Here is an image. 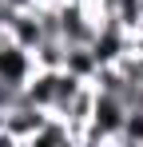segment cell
Masks as SVG:
<instances>
[{"label":"cell","instance_id":"3","mask_svg":"<svg viewBox=\"0 0 143 147\" xmlns=\"http://www.w3.org/2000/svg\"><path fill=\"white\" fill-rule=\"evenodd\" d=\"M115 147H143V107H127L115 131Z\"/></svg>","mask_w":143,"mask_h":147},{"label":"cell","instance_id":"5","mask_svg":"<svg viewBox=\"0 0 143 147\" xmlns=\"http://www.w3.org/2000/svg\"><path fill=\"white\" fill-rule=\"evenodd\" d=\"M40 0H4V8L8 12H28V8H36Z\"/></svg>","mask_w":143,"mask_h":147},{"label":"cell","instance_id":"1","mask_svg":"<svg viewBox=\"0 0 143 147\" xmlns=\"http://www.w3.org/2000/svg\"><path fill=\"white\" fill-rule=\"evenodd\" d=\"M32 72H36V60H32V52L24 48V44H16V40H0V80L4 84H12V88H24L28 80H32Z\"/></svg>","mask_w":143,"mask_h":147},{"label":"cell","instance_id":"4","mask_svg":"<svg viewBox=\"0 0 143 147\" xmlns=\"http://www.w3.org/2000/svg\"><path fill=\"white\" fill-rule=\"evenodd\" d=\"M64 52H68V44L60 36H44L32 48V60H36V68H64Z\"/></svg>","mask_w":143,"mask_h":147},{"label":"cell","instance_id":"6","mask_svg":"<svg viewBox=\"0 0 143 147\" xmlns=\"http://www.w3.org/2000/svg\"><path fill=\"white\" fill-rule=\"evenodd\" d=\"M139 8H143V0H139Z\"/></svg>","mask_w":143,"mask_h":147},{"label":"cell","instance_id":"2","mask_svg":"<svg viewBox=\"0 0 143 147\" xmlns=\"http://www.w3.org/2000/svg\"><path fill=\"white\" fill-rule=\"evenodd\" d=\"M95 68H99V60H95V52L88 44H68L64 52V72H72L76 80H92Z\"/></svg>","mask_w":143,"mask_h":147}]
</instances>
